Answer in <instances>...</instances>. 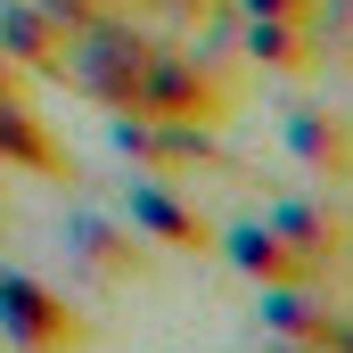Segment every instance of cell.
<instances>
[{"instance_id":"11","label":"cell","mask_w":353,"mask_h":353,"mask_svg":"<svg viewBox=\"0 0 353 353\" xmlns=\"http://www.w3.org/2000/svg\"><path fill=\"white\" fill-rule=\"evenodd\" d=\"M263 222L279 230V239H288V247H296V255H304V263H321V271L345 255V222H337V214H329L321 197H279Z\"/></svg>"},{"instance_id":"9","label":"cell","mask_w":353,"mask_h":353,"mask_svg":"<svg viewBox=\"0 0 353 353\" xmlns=\"http://www.w3.org/2000/svg\"><path fill=\"white\" fill-rule=\"evenodd\" d=\"M140 263H148V255H140V230H115V222H99V214H74V222H66V271H74L83 288L132 279Z\"/></svg>"},{"instance_id":"4","label":"cell","mask_w":353,"mask_h":353,"mask_svg":"<svg viewBox=\"0 0 353 353\" xmlns=\"http://www.w3.org/2000/svg\"><path fill=\"white\" fill-rule=\"evenodd\" d=\"M123 222H132V230H148V239H157V247H173V255H205V247H214L205 205H197L189 189H173L165 173H140L132 189H123Z\"/></svg>"},{"instance_id":"7","label":"cell","mask_w":353,"mask_h":353,"mask_svg":"<svg viewBox=\"0 0 353 353\" xmlns=\"http://www.w3.org/2000/svg\"><path fill=\"white\" fill-rule=\"evenodd\" d=\"M66 25L33 0H0V58L25 74V83H66Z\"/></svg>"},{"instance_id":"8","label":"cell","mask_w":353,"mask_h":353,"mask_svg":"<svg viewBox=\"0 0 353 353\" xmlns=\"http://www.w3.org/2000/svg\"><path fill=\"white\" fill-rule=\"evenodd\" d=\"M0 165H25L41 181H74V157L58 148V132L41 123V107L25 90H0Z\"/></svg>"},{"instance_id":"1","label":"cell","mask_w":353,"mask_h":353,"mask_svg":"<svg viewBox=\"0 0 353 353\" xmlns=\"http://www.w3.org/2000/svg\"><path fill=\"white\" fill-rule=\"evenodd\" d=\"M239 107V74L222 66V50H189V41H148L140 58V107L132 115H165V123H222Z\"/></svg>"},{"instance_id":"6","label":"cell","mask_w":353,"mask_h":353,"mask_svg":"<svg viewBox=\"0 0 353 353\" xmlns=\"http://www.w3.org/2000/svg\"><path fill=\"white\" fill-rule=\"evenodd\" d=\"M279 132H288V157H296L304 173L353 181V115H345V107H329V99H296Z\"/></svg>"},{"instance_id":"2","label":"cell","mask_w":353,"mask_h":353,"mask_svg":"<svg viewBox=\"0 0 353 353\" xmlns=\"http://www.w3.org/2000/svg\"><path fill=\"white\" fill-rule=\"evenodd\" d=\"M0 345L8 353H83L90 321L74 296L41 288L33 271H0Z\"/></svg>"},{"instance_id":"5","label":"cell","mask_w":353,"mask_h":353,"mask_svg":"<svg viewBox=\"0 0 353 353\" xmlns=\"http://www.w3.org/2000/svg\"><path fill=\"white\" fill-rule=\"evenodd\" d=\"M214 247L247 271L255 288H321V263H304L263 214H247V222H214Z\"/></svg>"},{"instance_id":"10","label":"cell","mask_w":353,"mask_h":353,"mask_svg":"<svg viewBox=\"0 0 353 353\" xmlns=\"http://www.w3.org/2000/svg\"><path fill=\"white\" fill-rule=\"evenodd\" d=\"M239 50L271 66V74H312L321 66V25H296V17H247L239 25Z\"/></svg>"},{"instance_id":"3","label":"cell","mask_w":353,"mask_h":353,"mask_svg":"<svg viewBox=\"0 0 353 353\" xmlns=\"http://www.w3.org/2000/svg\"><path fill=\"white\" fill-rule=\"evenodd\" d=\"M115 148L132 157V165H148V173H205V165H230L222 148H214V132L205 123H165V115H115Z\"/></svg>"}]
</instances>
